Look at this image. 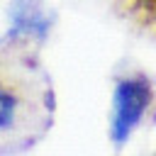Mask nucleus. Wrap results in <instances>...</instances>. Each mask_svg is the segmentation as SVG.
I'll use <instances>...</instances> for the list:
<instances>
[{"label": "nucleus", "instance_id": "1", "mask_svg": "<svg viewBox=\"0 0 156 156\" xmlns=\"http://www.w3.org/2000/svg\"><path fill=\"white\" fill-rule=\"evenodd\" d=\"M54 90L39 63L20 49L17 58L0 49V156L32 149L54 122Z\"/></svg>", "mask_w": 156, "mask_h": 156}, {"label": "nucleus", "instance_id": "2", "mask_svg": "<svg viewBox=\"0 0 156 156\" xmlns=\"http://www.w3.org/2000/svg\"><path fill=\"white\" fill-rule=\"evenodd\" d=\"M156 100V88L149 76L132 73L122 76L112 90V107H110V141L119 149L124 146L132 134L144 122L146 112Z\"/></svg>", "mask_w": 156, "mask_h": 156}, {"label": "nucleus", "instance_id": "3", "mask_svg": "<svg viewBox=\"0 0 156 156\" xmlns=\"http://www.w3.org/2000/svg\"><path fill=\"white\" fill-rule=\"evenodd\" d=\"M54 24V15L39 0H17L10 10V29L5 41L12 44H29L46 39Z\"/></svg>", "mask_w": 156, "mask_h": 156}, {"label": "nucleus", "instance_id": "4", "mask_svg": "<svg viewBox=\"0 0 156 156\" xmlns=\"http://www.w3.org/2000/svg\"><path fill=\"white\" fill-rule=\"evenodd\" d=\"M151 156H156V154H151Z\"/></svg>", "mask_w": 156, "mask_h": 156}]
</instances>
